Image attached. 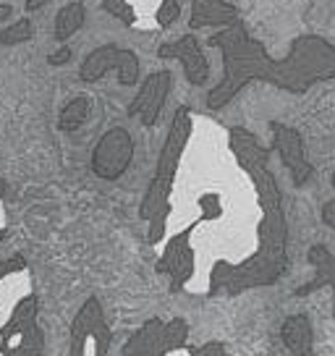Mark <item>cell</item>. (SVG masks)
<instances>
[{"label": "cell", "mask_w": 335, "mask_h": 356, "mask_svg": "<svg viewBox=\"0 0 335 356\" xmlns=\"http://www.w3.org/2000/svg\"><path fill=\"white\" fill-rule=\"evenodd\" d=\"M207 42L220 50L223 60V76L207 92L210 111H223L241 89L254 81L288 95H307L317 84L335 79V44L320 34H299L280 60L249 34L244 22L215 32Z\"/></svg>", "instance_id": "1"}, {"label": "cell", "mask_w": 335, "mask_h": 356, "mask_svg": "<svg viewBox=\"0 0 335 356\" xmlns=\"http://www.w3.org/2000/svg\"><path fill=\"white\" fill-rule=\"evenodd\" d=\"M228 147L238 165L252 178L262 218L257 225V249L241 262H215L207 280V296H238L244 291L272 286L288 270V222L283 212L278 181L270 170V149L254 139V134L234 126L228 129Z\"/></svg>", "instance_id": "2"}, {"label": "cell", "mask_w": 335, "mask_h": 356, "mask_svg": "<svg viewBox=\"0 0 335 356\" xmlns=\"http://www.w3.org/2000/svg\"><path fill=\"white\" fill-rule=\"evenodd\" d=\"M191 136V111L183 105L176 111L170 129H168L165 145L160 149L155 165V176L149 181V186L145 191V200L139 204V218L149 220L155 212L168 210L170 207V194H173V184H176V173H179L181 157L186 152Z\"/></svg>", "instance_id": "3"}, {"label": "cell", "mask_w": 335, "mask_h": 356, "mask_svg": "<svg viewBox=\"0 0 335 356\" xmlns=\"http://www.w3.org/2000/svg\"><path fill=\"white\" fill-rule=\"evenodd\" d=\"M186 341H189V323L183 317H173L170 323L152 317L126 341L121 356H170L183 351Z\"/></svg>", "instance_id": "4"}, {"label": "cell", "mask_w": 335, "mask_h": 356, "mask_svg": "<svg viewBox=\"0 0 335 356\" xmlns=\"http://www.w3.org/2000/svg\"><path fill=\"white\" fill-rule=\"evenodd\" d=\"M111 325L97 296H90L79 307L76 317L71 320V348L68 356H108L111 351Z\"/></svg>", "instance_id": "5"}, {"label": "cell", "mask_w": 335, "mask_h": 356, "mask_svg": "<svg viewBox=\"0 0 335 356\" xmlns=\"http://www.w3.org/2000/svg\"><path fill=\"white\" fill-rule=\"evenodd\" d=\"M108 71H118V81L123 87H134L139 81V56L129 47H118V44H100L95 47L90 56L81 60L79 66V79L95 84L100 81Z\"/></svg>", "instance_id": "6"}, {"label": "cell", "mask_w": 335, "mask_h": 356, "mask_svg": "<svg viewBox=\"0 0 335 356\" xmlns=\"http://www.w3.org/2000/svg\"><path fill=\"white\" fill-rule=\"evenodd\" d=\"M134 160V139L123 126H113L92 149V173L102 181H118Z\"/></svg>", "instance_id": "7"}, {"label": "cell", "mask_w": 335, "mask_h": 356, "mask_svg": "<svg viewBox=\"0 0 335 356\" xmlns=\"http://www.w3.org/2000/svg\"><path fill=\"white\" fill-rule=\"evenodd\" d=\"M199 222H202V218L189 222L183 231H179V234L168 241L165 252L157 259L155 270L160 275H168V278H170V293H179V291L191 280L194 270H197V254H194V246H191V236H194Z\"/></svg>", "instance_id": "8"}, {"label": "cell", "mask_w": 335, "mask_h": 356, "mask_svg": "<svg viewBox=\"0 0 335 356\" xmlns=\"http://www.w3.org/2000/svg\"><path fill=\"white\" fill-rule=\"evenodd\" d=\"M270 131H272V149L280 155V163L291 170L293 186L309 184L314 178V165L307 160L302 131L280 121H270Z\"/></svg>", "instance_id": "9"}, {"label": "cell", "mask_w": 335, "mask_h": 356, "mask_svg": "<svg viewBox=\"0 0 335 356\" xmlns=\"http://www.w3.org/2000/svg\"><path fill=\"white\" fill-rule=\"evenodd\" d=\"M170 71H155L142 81L139 87V95L129 102V115H134L145 123L147 129H152L157 121H160V113L165 108V100L170 95Z\"/></svg>", "instance_id": "10"}, {"label": "cell", "mask_w": 335, "mask_h": 356, "mask_svg": "<svg viewBox=\"0 0 335 356\" xmlns=\"http://www.w3.org/2000/svg\"><path fill=\"white\" fill-rule=\"evenodd\" d=\"M157 56L165 58V60H170V58L181 60V66L186 71V79H189V84H194V87H202L210 79V60L202 53V47L194 34H183L176 42L160 44Z\"/></svg>", "instance_id": "11"}, {"label": "cell", "mask_w": 335, "mask_h": 356, "mask_svg": "<svg viewBox=\"0 0 335 356\" xmlns=\"http://www.w3.org/2000/svg\"><path fill=\"white\" fill-rule=\"evenodd\" d=\"M37 312H40V304H37V296H34V293L19 299V304H16L11 312V317L0 327V354L3 356L11 354L13 346L19 343L24 335L37 325Z\"/></svg>", "instance_id": "12"}, {"label": "cell", "mask_w": 335, "mask_h": 356, "mask_svg": "<svg viewBox=\"0 0 335 356\" xmlns=\"http://www.w3.org/2000/svg\"><path fill=\"white\" fill-rule=\"evenodd\" d=\"M241 22V13L234 3L228 0H191V13H189V29H225V26H234Z\"/></svg>", "instance_id": "13"}, {"label": "cell", "mask_w": 335, "mask_h": 356, "mask_svg": "<svg viewBox=\"0 0 335 356\" xmlns=\"http://www.w3.org/2000/svg\"><path fill=\"white\" fill-rule=\"evenodd\" d=\"M307 259L314 267V278L312 283L299 286L296 296H309V293H314V291L320 289H330L333 291V314H335V254L325 244H314L309 249Z\"/></svg>", "instance_id": "14"}, {"label": "cell", "mask_w": 335, "mask_h": 356, "mask_svg": "<svg viewBox=\"0 0 335 356\" xmlns=\"http://www.w3.org/2000/svg\"><path fill=\"white\" fill-rule=\"evenodd\" d=\"M280 338L291 356H314V330L307 314H291L280 325Z\"/></svg>", "instance_id": "15"}, {"label": "cell", "mask_w": 335, "mask_h": 356, "mask_svg": "<svg viewBox=\"0 0 335 356\" xmlns=\"http://www.w3.org/2000/svg\"><path fill=\"white\" fill-rule=\"evenodd\" d=\"M84 22H87V8H84V3H81V0L66 3L56 16V40L58 42L71 40V37L84 26Z\"/></svg>", "instance_id": "16"}, {"label": "cell", "mask_w": 335, "mask_h": 356, "mask_svg": "<svg viewBox=\"0 0 335 356\" xmlns=\"http://www.w3.org/2000/svg\"><path fill=\"white\" fill-rule=\"evenodd\" d=\"M90 111H92V102L90 97H84V95H76L74 100H68L66 105H63V111H60V121H58V126H60V131H79L84 123H87V118H90Z\"/></svg>", "instance_id": "17"}, {"label": "cell", "mask_w": 335, "mask_h": 356, "mask_svg": "<svg viewBox=\"0 0 335 356\" xmlns=\"http://www.w3.org/2000/svg\"><path fill=\"white\" fill-rule=\"evenodd\" d=\"M34 34V26L32 22L24 16L19 22H13L11 26H6L3 32H0V44L3 47H13V44H22V42H29Z\"/></svg>", "instance_id": "18"}, {"label": "cell", "mask_w": 335, "mask_h": 356, "mask_svg": "<svg viewBox=\"0 0 335 356\" xmlns=\"http://www.w3.org/2000/svg\"><path fill=\"white\" fill-rule=\"evenodd\" d=\"M42 351H45V335L40 330V325H34L32 330L13 346V351L8 356H42Z\"/></svg>", "instance_id": "19"}, {"label": "cell", "mask_w": 335, "mask_h": 356, "mask_svg": "<svg viewBox=\"0 0 335 356\" xmlns=\"http://www.w3.org/2000/svg\"><path fill=\"white\" fill-rule=\"evenodd\" d=\"M100 3L102 8L111 13L113 19H118L121 24H126V26H134L136 24V11L129 0H100Z\"/></svg>", "instance_id": "20"}, {"label": "cell", "mask_w": 335, "mask_h": 356, "mask_svg": "<svg viewBox=\"0 0 335 356\" xmlns=\"http://www.w3.org/2000/svg\"><path fill=\"white\" fill-rule=\"evenodd\" d=\"M179 16H181V0H160V8H157V24H160V29L173 26Z\"/></svg>", "instance_id": "21"}, {"label": "cell", "mask_w": 335, "mask_h": 356, "mask_svg": "<svg viewBox=\"0 0 335 356\" xmlns=\"http://www.w3.org/2000/svg\"><path fill=\"white\" fill-rule=\"evenodd\" d=\"M168 215H170V207H168V210L155 212V215H152V218L147 220V222H149V231H147V238H149V244H160V241H163Z\"/></svg>", "instance_id": "22"}, {"label": "cell", "mask_w": 335, "mask_h": 356, "mask_svg": "<svg viewBox=\"0 0 335 356\" xmlns=\"http://www.w3.org/2000/svg\"><path fill=\"white\" fill-rule=\"evenodd\" d=\"M186 351H189V356H231L228 354V348H225L220 341H210V343L194 346V348L186 346Z\"/></svg>", "instance_id": "23"}, {"label": "cell", "mask_w": 335, "mask_h": 356, "mask_svg": "<svg viewBox=\"0 0 335 356\" xmlns=\"http://www.w3.org/2000/svg\"><path fill=\"white\" fill-rule=\"evenodd\" d=\"M22 270H26V259H24L22 254L8 257V259H3V262H0V280L13 275V273H22Z\"/></svg>", "instance_id": "24"}, {"label": "cell", "mask_w": 335, "mask_h": 356, "mask_svg": "<svg viewBox=\"0 0 335 356\" xmlns=\"http://www.w3.org/2000/svg\"><path fill=\"white\" fill-rule=\"evenodd\" d=\"M68 60H71V47H68V44H63L53 56H47V63H50V66H66Z\"/></svg>", "instance_id": "25"}, {"label": "cell", "mask_w": 335, "mask_h": 356, "mask_svg": "<svg viewBox=\"0 0 335 356\" xmlns=\"http://www.w3.org/2000/svg\"><path fill=\"white\" fill-rule=\"evenodd\" d=\"M333 189H335V173H333ZM322 222L327 228H335V200L322 204Z\"/></svg>", "instance_id": "26"}, {"label": "cell", "mask_w": 335, "mask_h": 356, "mask_svg": "<svg viewBox=\"0 0 335 356\" xmlns=\"http://www.w3.org/2000/svg\"><path fill=\"white\" fill-rule=\"evenodd\" d=\"M42 6H47V0H26V3H24V11H40V8H42Z\"/></svg>", "instance_id": "27"}, {"label": "cell", "mask_w": 335, "mask_h": 356, "mask_svg": "<svg viewBox=\"0 0 335 356\" xmlns=\"http://www.w3.org/2000/svg\"><path fill=\"white\" fill-rule=\"evenodd\" d=\"M11 13H13V8L8 6V3H0V24L8 22V19H11Z\"/></svg>", "instance_id": "28"}, {"label": "cell", "mask_w": 335, "mask_h": 356, "mask_svg": "<svg viewBox=\"0 0 335 356\" xmlns=\"http://www.w3.org/2000/svg\"><path fill=\"white\" fill-rule=\"evenodd\" d=\"M6 191H8V184H6V178H0V200L6 197Z\"/></svg>", "instance_id": "29"}, {"label": "cell", "mask_w": 335, "mask_h": 356, "mask_svg": "<svg viewBox=\"0 0 335 356\" xmlns=\"http://www.w3.org/2000/svg\"><path fill=\"white\" fill-rule=\"evenodd\" d=\"M6 236H8V231H6V228H0V241H3Z\"/></svg>", "instance_id": "30"}]
</instances>
